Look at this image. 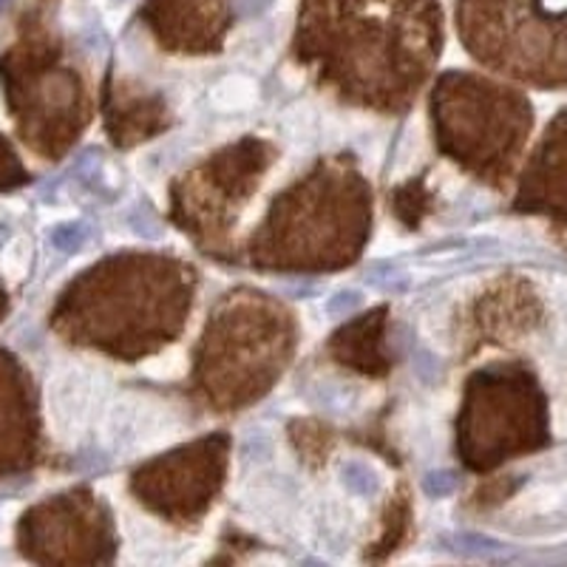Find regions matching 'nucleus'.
Segmentation results:
<instances>
[{
  "label": "nucleus",
  "instance_id": "obj_1",
  "mask_svg": "<svg viewBox=\"0 0 567 567\" xmlns=\"http://www.w3.org/2000/svg\"><path fill=\"white\" fill-rule=\"evenodd\" d=\"M539 176H567V116L561 123L554 125V134H550L548 145H542V156H539ZM530 207H550V210H561L567 219V182L565 185L554 187L545 196L534 202Z\"/></svg>",
  "mask_w": 567,
  "mask_h": 567
}]
</instances>
